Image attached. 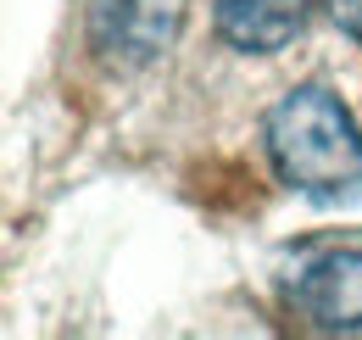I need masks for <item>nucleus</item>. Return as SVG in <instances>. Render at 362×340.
<instances>
[{
	"label": "nucleus",
	"instance_id": "5",
	"mask_svg": "<svg viewBox=\"0 0 362 340\" xmlns=\"http://www.w3.org/2000/svg\"><path fill=\"white\" fill-rule=\"evenodd\" d=\"M329 11H334V23L362 45V0H329Z\"/></svg>",
	"mask_w": 362,
	"mask_h": 340
},
{
	"label": "nucleus",
	"instance_id": "4",
	"mask_svg": "<svg viewBox=\"0 0 362 340\" xmlns=\"http://www.w3.org/2000/svg\"><path fill=\"white\" fill-rule=\"evenodd\" d=\"M218 34L245 56H273L307 28L317 0H212Z\"/></svg>",
	"mask_w": 362,
	"mask_h": 340
},
{
	"label": "nucleus",
	"instance_id": "2",
	"mask_svg": "<svg viewBox=\"0 0 362 340\" xmlns=\"http://www.w3.org/2000/svg\"><path fill=\"white\" fill-rule=\"evenodd\" d=\"M290 312L317 335H362V246H323L290 268Z\"/></svg>",
	"mask_w": 362,
	"mask_h": 340
},
{
	"label": "nucleus",
	"instance_id": "1",
	"mask_svg": "<svg viewBox=\"0 0 362 340\" xmlns=\"http://www.w3.org/2000/svg\"><path fill=\"white\" fill-rule=\"evenodd\" d=\"M273 173L313 201H362V128L323 84L290 89L268 112Z\"/></svg>",
	"mask_w": 362,
	"mask_h": 340
},
{
	"label": "nucleus",
	"instance_id": "3",
	"mask_svg": "<svg viewBox=\"0 0 362 340\" xmlns=\"http://www.w3.org/2000/svg\"><path fill=\"white\" fill-rule=\"evenodd\" d=\"M184 0H90V45L106 67H151L173 28H179Z\"/></svg>",
	"mask_w": 362,
	"mask_h": 340
}]
</instances>
